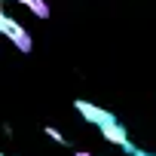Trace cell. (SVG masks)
Wrapping results in <instances>:
<instances>
[{
    "label": "cell",
    "instance_id": "6",
    "mask_svg": "<svg viewBox=\"0 0 156 156\" xmlns=\"http://www.w3.org/2000/svg\"><path fill=\"white\" fill-rule=\"evenodd\" d=\"M73 156H92V153H86V150H76V153H73Z\"/></svg>",
    "mask_w": 156,
    "mask_h": 156
},
{
    "label": "cell",
    "instance_id": "5",
    "mask_svg": "<svg viewBox=\"0 0 156 156\" xmlns=\"http://www.w3.org/2000/svg\"><path fill=\"white\" fill-rule=\"evenodd\" d=\"M46 135H49V138H52L55 144H67V141H64V135H61V132H58L55 126H46Z\"/></svg>",
    "mask_w": 156,
    "mask_h": 156
},
{
    "label": "cell",
    "instance_id": "3",
    "mask_svg": "<svg viewBox=\"0 0 156 156\" xmlns=\"http://www.w3.org/2000/svg\"><path fill=\"white\" fill-rule=\"evenodd\" d=\"M101 135H104V141H110V144H116V147H122L129 156H135V147H132V141H129V135H126V129L113 119V122H107V126H101L98 129Z\"/></svg>",
    "mask_w": 156,
    "mask_h": 156
},
{
    "label": "cell",
    "instance_id": "1",
    "mask_svg": "<svg viewBox=\"0 0 156 156\" xmlns=\"http://www.w3.org/2000/svg\"><path fill=\"white\" fill-rule=\"evenodd\" d=\"M0 34H3L19 52H31V46H34V43H31V34H28L12 16H6V12H0Z\"/></svg>",
    "mask_w": 156,
    "mask_h": 156
},
{
    "label": "cell",
    "instance_id": "2",
    "mask_svg": "<svg viewBox=\"0 0 156 156\" xmlns=\"http://www.w3.org/2000/svg\"><path fill=\"white\" fill-rule=\"evenodd\" d=\"M73 110L80 113V116H83L86 122H92V126H98V129L116 119V116H113L110 110H104V107H98V104H89V101H83V98H80V101H73Z\"/></svg>",
    "mask_w": 156,
    "mask_h": 156
},
{
    "label": "cell",
    "instance_id": "7",
    "mask_svg": "<svg viewBox=\"0 0 156 156\" xmlns=\"http://www.w3.org/2000/svg\"><path fill=\"white\" fill-rule=\"evenodd\" d=\"M135 156H153V153H144V150H135Z\"/></svg>",
    "mask_w": 156,
    "mask_h": 156
},
{
    "label": "cell",
    "instance_id": "4",
    "mask_svg": "<svg viewBox=\"0 0 156 156\" xmlns=\"http://www.w3.org/2000/svg\"><path fill=\"white\" fill-rule=\"evenodd\" d=\"M19 3H22L25 9H31L37 19H46V16H49V3H46V0H19Z\"/></svg>",
    "mask_w": 156,
    "mask_h": 156
},
{
    "label": "cell",
    "instance_id": "8",
    "mask_svg": "<svg viewBox=\"0 0 156 156\" xmlns=\"http://www.w3.org/2000/svg\"><path fill=\"white\" fill-rule=\"evenodd\" d=\"M0 156H6V153H0Z\"/></svg>",
    "mask_w": 156,
    "mask_h": 156
}]
</instances>
